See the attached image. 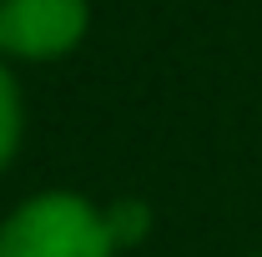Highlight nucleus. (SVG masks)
I'll list each match as a JSON object with an SVG mask.
<instances>
[{
	"instance_id": "obj_1",
	"label": "nucleus",
	"mask_w": 262,
	"mask_h": 257,
	"mask_svg": "<svg viewBox=\"0 0 262 257\" xmlns=\"http://www.w3.org/2000/svg\"><path fill=\"white\" fill-rule=\"evenodd\" d=\"M111 232L76 197H40L0 232V257H106Z\"/></svg>"
},
{
	"instance_id": "obj_4",
	"label": "nucleus",
	"mask_w": 262,
	"mask_h": 257,
	"mask_svg": "<svg viewBox=\"0 0 262 257\" xmlns=\"http://www.w3.org/2000/svg\"><path fill=\"white\" fill-rule=\"evenodd\" d=\"M106 232H111V247H116V242H136V237L146 232V207H141V202L116 207V212L106 217Z\"/></svg>"
},
{
	"instance_id": "obj_2",
	"label": "nucleus",
	"mask_w": 262,
	"mask_h": 257,
	"mask_svg": "<svg viewBox=\"0 0 262 257\" xmlns=\"http://www.w3.org/2000/svg\"><path fill=\"white\" fill-rule=\"evenodd\" d=\"M81 26V0H0V51L10 56H56L76 46Z\"/></svg>"
},
{
	"instance_id": "obj_3",
	"label": "nucleus",
	"mask_w": 262,
	"mask_h": 257,
	"mask_svg": "<svg viewBox=\"0 0 262 257\" xmlns=\"http://www.w3.org/2000/svg\"><path fill=\"white\" fill-rule=\"evenodd\" d=\"M15 131H20V106H15V86H10V76L0 71V166H5L10 152H15Z\"/></svg>"
}]
</instances>
